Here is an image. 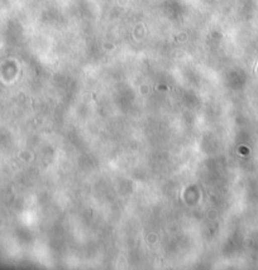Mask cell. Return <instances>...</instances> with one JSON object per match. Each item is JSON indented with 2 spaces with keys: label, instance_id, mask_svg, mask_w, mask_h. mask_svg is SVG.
Returning a JSON list of instances; mask_svg holds the SVG:
<instances>
[{
  "label": "cell",
  "instance_id": "obj_1",
  "mask_svg": "<svg viewBox=\"0 0 258 270\" xmlns=\"http://www.w3.org/2000/svg\"><path fill=\"white\" fill-rule=\"evenodd\" d=\"M257 71H258V68H257Z\"/></svg>",
  "mask_w": 258,
  "mask_h": 270
}]
</instances>
